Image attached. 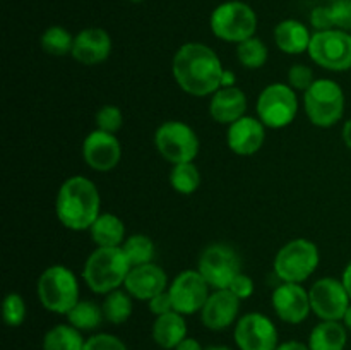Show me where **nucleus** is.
Here are the masks:
<instances>
[{"instance_id": "8fccbe9b", "label": "nucleus", "mask_w": 351, "mask_h": 350, "mask_svg": "<svg viewBox=\"0 0 351 350\" xmlns=\"http://www.w3.org/2000/svg\"><path fill=\"white\" fill-rule=\"evenodd\" d=\"M329 2H332V0H329Z\"/></svg>"}, {"instance_id": "6ab92c4d", "label": "nucleus", "mask_w": 351, "mask_h": 350, "mask_svg": "<svg viewBox=\"0 0 351 350\" xmlns=\"http://www.w3.org/2000/svg\"><path fill=\"white\" fill-rule=\"evenodd\" d=\"M112 54V36L103 27H86L74 36L72 57L82 65H98Z\"/></svg>"}, {"instance_id": "f704fd0d", "label": "nucleus", "mask_w": 351, "mask_h": 350, "mask_svg": "<svg viewBox=\"0 0 351 350\" xmlns=\"http://www.w3.org/2000/svg\"><path fill=\"white\" fill-rule=\"evenodd\" d=\"M315 82V75L312 67L305 64H293L288 71V84L295 89V91H307L312 84Z\"/></svg>"}, {"instance_id": "49530a36", "label": "nucleus", "mask_w": 351, "mask_h": 350, "mask_svg": "<svg viewBox=\"0 0 351 350\" xmlns=\"http://www.w3.org/2000/svg\"><path fill=\"white\" fill-rule=\"evenodd\" d=\"M343 325L346 326V329H348V331H351V304H350L348 311H346L345 318H343Z\"/></svg>"}, {"instance_id": "f03ea898", "label": "nucleus", "mask_w": 351, "mask_h": 350, "mask_svg": "<svg viewBox=\"0 0 351 350\" xmlns=\"http://www.w3.org/2000/svg\"><path fill=\"white\" fill-rule=\"evenodd\" d=\"M55 215L69 230H89L101 215V196L95 182L82 175L64 180L55 199Z\"/></svg>"}, {"instance_id": "bb28decb", "label": "nucleus", "mask_w": 351, "mask_h": 350, "mask_svg": "<svg viewBox=\"0 0 351 350\" xmlns=\"http://www.w3.org/2000/svg\"><path fill=\"white\" fill-rule=\"evenodd\" d=\"M65 316L69 319V325L77 328L79 331H93V329L99 328L105 319L101 305L88 301V299H81Z\"/></svg>"}, {"instance_id": "b1692460", "label": "nucleus", "mask_w": 351, "mask_h": 350, "mask_svg": "<svg viewBox=\"0 0 351 350\" xmlns=\"http://www.w3.org/2000/svg\"><path fill=\"white\" fill-rule=\"evenodd\" d=\"M89 235L98 247H122L125 242V223L113 213H101L89 229Z\"/></svg>"}, {"instance_id": "412c9836", "label": "nucleus", "mask_w": 351, "mask_h": 350, "mask_svg": "<svg viewBox=\"0 0 351 350\" xmlns=\"http://www.w3.org/2000/svg\"><path fill=\"white\" fill-rule=\"evenodd\" d=\"M247 112V96L240 88H219L209 102V115L215 122L230 124L242 119Z\"/></svg>"}, {"instance_id": "4468645a", "label": "nucleus", "mask_w": 351, "mask_h": 350, "mask_svg": "<svg viewBox=\"0 0 351 350\" xmlns=\"http://www.w3.org/2000/svg\"><path fill=\"white\" fill-rule=\"evenodd\" d=\"M235 343L240 350H276L278 329L267 316L261 312H247L237 321Z\"/></svg>"}, {"instance_id": "c9c22d12", "label": "nucleus", "mask_w": 351, "mask_h": 350, "mask_svg": "<svg viewBox=\"0 0 351 350\" xmlns=\"http://www.w3.org/2000/svg\"><path fill=\"white\" fill-rule=\"evenodd\" d=\"M329 12L335 30L351 33V0H332L329 3Z\"/></svg>"}, {"instance_id": "7c9ffc66", "label": "nucleus", "mask_w": 351, "mask_h": 350, "mask_svg": "<svg viewBox=\"0 0 351 350\" xmlns=\"http://www.w3.org/2000/svg\"><path fill=\"white\" fill-rule=\"evenodd\" d=\"M170 184L178 194H194L201 185V172L195 167L194 161L173 165L170 172Z\"/></svg>"}, {"instance_id": "2eb2a0df", "label": "nucleus", "mask_w": 351, "mask_h": 350, "mask_svg": "<svg viewBox=\"0 0 351 350\" xmlns=\"http://www.w3.org/2000/svg\"><path fill=\"white\" fill-rule=\"evenodd\" d=\"M82 158L95 172H110L120 163L122 144L115 134L95 129L82 143Z\"/></svg>"}, {"instance_id": "4c0bfd02", "label": "nucleus", "mask_w": 351, "mask_h": 350, "mask_svg": "<svg viewBox=\"0 0 351 350\" xmlns=\"http://www.w3.org/2000/svg\"><path fill=\"white\" fill-rule=\"evenodd\" d=\"M254 288H256V285H254L252 278L245 273H239L235 278H233L232 283H230L228 290H232L240 301H245V299L252 297Z\"/></svg>"}, {"instance_id": "c03bdc74", "label": "nucleus", "mask_w": 351, "mask_h": 350, "mask_svg": "<svg viewBox=\"0 0 351 350\" xmlns=\"http://www.w3.org/2000/svg\"><path fill=\"white\" fill-rule=\"evenodd\" d=\"M341 281H343V285H345L346 292H348V295H350V299H351V263L346 264L345 271H343Z\"/></svg>"}, {"instance_id": "72a5a7b5", "label": "nucleus", "mask_w": 351, "mask_h": 350, "mask_svg": "<svg viewBox=\"0 0 351 350\" xmlns=\"http://www.w3.org/2000/svg\"><path fill=\"white\" fill-rule=\"evenodd\" d=\"M96 129L117 134L123 126V113L117 105H103L95 115Z\"/></svg>"}, {"instance_id": "a211bd4d", "label": "nucleus", "mask_w": 351, "mask_h": 350, "mask_svg": "<svg viewBox=\"0 0 351 350\" xmlns=\"http://www.w3.org/2000/svg\"><path fill=\"white\" fill-rule=\"evenodd\" d=\"M266 141V126L257 117L243 115L230 124L226 130V144L239 156H252Z\"/></svg>"}, {"instance_id": "dca6fc26", "label": "nucleus", "mask_w": 351, "mask_h": 350, "mask_svg": "<svg viewBox=\"0 0 351 350\" xmlns=\"http://www.w3.org/2000/svg\"><path fill=\"white\" fill-rule=\"evenodd\" d=\"M271 304L278 318L290 325H300L312 312L308 290H305L302 283L281 281L271 295Z\"/></svg>"}, {"instance_id": "7ed1b4c3", "label": "nucleus", "mask_w": 351, "mask_h": 350, "mask_svg": "<svg viewBox=\"0 0 351 350\" xmlns=\"http://www.w3.org/2000/svg\"><path fill=\"white\" fill-rule=\"evenodd\" d=\"M132 270L122 247H96L86 259L82 278L91 292L106 295L125 283Z\"/></svg>"}, {"instance_id": "79ce46f5", "label": "nucleus", "mask_w": 351, "mask_h": 350, "mask_svg": "<svg viewBox=\"0 0 351 350\" xmlns=\"http://www.w3.org/2000/svg\"><path fill=\"white\" fill-rule=\"evenodd\" d=\"M276 350H311V349H308V345H305V343L297 342V340H290V342L280 343Z\"/></svg>"}, {"instance_id": "f257e3e1", "label": "nucleus", "mask_w": 351, "mask_h": 350, "mask_svg": "<svg viewBox=\"0 0 351 350\" xmlns=\"http://www.w3.org/2000/svg\"><path fill=\"white\" fill-rule=\"evenodd\" d=\"M223 71L216 51L197 41L182 45L171 60V74L178 88L197 98L213 96L221 88Z\"/></svg>"}, {"instance_id": "ea45409f", "label": "nucleus", "mask_w": 351, "mask_h": 350, "mask_svg": "<svg viewBox=\"0 0 351 350\" xmlns=\"http://www.w3.org/2000/svg\"><path fill=\"white\" fill-rule=\"evenodd\" d=\"M147 307H149L151 314L154 316H161V314H167V312L175 311L173 309V302H171L170 294L168 290L161 292V294L154 295L151 301H147Z\"/></svg>"}, {"instance_id": "aec40b11", "label": "nucleus", "mask_w": 351, "mask_h": 350, "mask_svg": "<svg viewBox=\"0 0 351 350\" xmlns=\"http://www.w3.org/2000/svg\"><path fill=\"white\" fill-rule=\"evenodd\" d=\"M123 288L137 301H151L154 295L168 290V277L156 263L132 266Z\"/></svg>"}, {"instance_id": "58836bf2", "label": "nucleus", "mask_w": 351, "mask_h": 350, "mask_svg": "<svg viewBox=\"0 0 351 350\" xmlns=\"http://www.w3.org/2000/svg\"><path fill=\"white\" fill-rule=\"evenodd\" d=\"M311 24L315 31L335 30V26H332L331 12H329V5H319L315 7V9H312Z\"/></svg>"}, {"instance_id": "423d86ee", "label": "nucleus", "mask_w": 351, "mask_h": 350, "mask_svg": "<svg viewBox=\"0 0 351 350\" xmlns=\"http://www.w3.org/2000/svg\"><path fill=\"white\" fill-rule=\"evenodd\" d=\"M345 91L332 79H315L304 93V108L308 120L317 127H332L345 113Z\"/></svg>"}, {"instance_id": "37998d69", "label": "nucleus", "mask_w": 351, "mask_h": 350, "mask_svg": "<svg viewBox=\"0 0 351 350\" xmlns=\"http://www.w3.org/2000/svg\"><path fill=\"white\" fill-rule=\"evenodd\" d=\"M235 86V72L225 69L221 75V88H233Z\"/></svg>"}, {"instance_id": "c756f323", "label": "nucleus", "mask_w": 351, "mask_h": 350, "mask_svg": "<svg viewBox=\"0 0 351 350\" xmlns=\"http://www.w3.org/2000/svg\"><path fill=\"white\" fill-rule=\"evenodd\" d=\"M122 249L132 266L153 263L154 254H156V246H154L153 239L144 233H134V235L127 237L125 242L122 244Z\"/></svg>"}, {"instance_id": "473e14b6", "label": "nucleus", "mask_w": 351, "mask_h": 350, "mask_svg": "<svg viewBox=\"0 0 351 350\" xmlns=\"http://www.w3.org/2000/svg\"><path fill=\"white\" fill-rule=\"evenodd\" d=\"M2 314H3V321H5L9 326H12V328H17V326L23 325L27 314V307L23 295L16 294V292L7 294L2 304Z\"/></svg>"}, {"instance_id": "1a4fd4ad", "label": "nucleus", "mask_w": 351, "mask_h": 350, "mask_svg": "<svg viewBox=\"0 0 351 350\" xmlns=\"http://www.w3.org/2000/svg\"><path fill=\"white\" fill-rule=\"evenodd\" d=\"M158 153L171 165L194 161L199 154V137L189 124L182 120H167L154 132Z\"/></svg>"}, {"instance_id": "a19ab883", "label": "nucleus", "mask_w": 351, "mask_h": 350, "mask_svg": "<svg viewBox=\"0 0 351 350\" xmlns=\"http://www.w3.org/2000/svg\"><path fill=\"white\" fill-rule=\"evenodd\" d=\"M175 350H206V349H202V345L197 342V340L189 338V336H187L184 342L178 343L177 349H175Z\"/></svg>"}, {"instance_id": "393cba45", "label": "nucleus", "mask_w": 351, "mask_h": 350, "mask_svg": "<svg viewBox=\"0 0 351 350\" xmlns=\"http://www.w3.org/2000/svg\"><path fill=\"white\" fill-rule=\"evenodd\" d=\"M348 329L341 321H321L308 336L311 350H345Z\"/></svg>"}, {"instance_id": "5701e85b", "label": "nucleus", "mask_w": 351, "mask_h": 350, "mask_svg": "<svg viewBox=\"0 0 351 350\" xmlns=\"http://www.w3.org/2000/svg\"><path fill=\"white\" fill-rule=\"evenodd\" d=\"M153 340L165 350H175L178 343L187 338V323L184 314L170 311L167 314L156 316L153 323Z\"/></svg>"}, {"instance_id": "9d476101", "label": "nucleus", "mask_w": 351, "mask_h": 350, "mask_svg": "<svg viewBox=\"0 0 351 350\" xmlns=\"http://www.w3.org/2000/svg\"><path fill=\"white\" fill-rule=\"evenodd\" d=\"M308 57L322 69L345 72L351 69V33L341 30L315 31L312 34Z\"/></svg>"}, {"instance_id": "e433bc0d", "label": "nucleus", "mask_w": 351, "mask_h": 350, "mask_svg": "<svg viewBox=\"0 0 351 350\" xmlns=\"http://www.w3.org/2000/svg\"><path fill=\"white\" fill-rule=\"evenodd\" d=\"M82 350H129L125 343L115 335L110 333H96V335L89 336L84 343Z\"/></svg>"}, {"instance_id": "0eeeda50", "label": "nucleus", "mask_w": 351, "mask_h": 350, "mask_svg": "<svg viewBox=\"0 0 351 350\" xmlns=\"http://www.w3.org/2000/svg\"><path fill=\"white\" fill-rule=\"evenodd\" d=\"M321 254L319 247L308 239H293L285 244L274 257V273L281 281L304 283L317 270Z\"/></svg>"}, {"instance_id": "9b49d317", "label": "nucleus", "mask_w": 351, "mask_h": 350, "mask_svg": "<svg viewBox=\"0 0 351 350\" xmlns=\"http://www.w3.org/2000/svg\"><path fill=\"white\" fill-rule=\"evenodd\" d=\"M197 271L213 290L228 288L233 278L242 273V259L228 244H211L201 253Z\"/></svg>"}, {"instance_id": "a18cd8bd", "label": "nucleus", "mask_w": 351, "mask_h": 350, "mask_svg": "<svg viewBox=\"0 0 351 350\" xmlns=\"http://www.w3.org/2000/svg\"><path fill=\"white\" fill-rule=\"evenodd\" d=\"M343 143L346 144L348 150H351V119L346 120L345 126H343Z\"/></svg>"}, {"instance_id": "4be33fe9", "label": "nucleus", "mask_w": 351, "mask_h": 350, "mask_svg": "<svg viewBox=\"0 0 351 350\" xmlns=\"http://www.w3.org/2000/svg\"><path fill=\"white\" fill-rule=\"evenodd\" d=\"M311 40V31L298 19H283L274 27V43L287 55H300L308 51Z\"/></svg>"}, {"instance_id": "09e8293b", "label": "nucleus", "mask_w": 351, "mask_h": 350, "mask_svg": "<svg viewBox=\"0 0 351 350\" xmlns=\"http://www.w3.org/2000/svg\"><path fill=\"white\" fill-rule=\"evenodd\" d=\"M130 2H134V3H139V2H144V0H130Z\"/></svg>"}, {"instance_id": "a878e982", "label": "nucleus", "mask_w": 351, "mask_h": 350, "mask_svg": "<svg viewBox=\"0 0 351 350\" xmlns=\"http://www.w3.org/2000/svg\"><path fill=\"white\" fill-rule=\"evenodd\" d=\"M86 340L72 325H57L43 336V350H82Z\"/></svg>"}, {"instance_id": "6e6552de", "label": "nucleus", "mask_w": 351, "mask_h": 350, "mask_svg": "<svg viewBox=\"0 0 351 350\" xmlns=\"http://www.w3.org/2000/svg\"><path fill=\"white\" fill-rule=\"evenodd\" d=\"M257 119L269 129L290 126L298 113L297 91L285 82H273L261 91L256 103Z\"/></svg>"}, {"instance_id": "39448f33", "label": "nucleus", "mask_w": 351, "mask_h": 350, "mask_svg": "<svg viewBox=\"0 0 351 350\" xmlns=\"http://www.w3.org/2000/svg\"><path fill=\"white\" fill-rule=\"evenodd\" d=\"M213 34L226 43H242L256 36L257 14L242 0H228L213 10L209 19Z\"/></svg>"}, {"instance_id": "cd10ccee", "label": "nucleus", "mask_w": 351, "mask_h": 350, "mask_svg": "<svg viewBox=\"0 0 351 350\" xmlns=\"http://www.w3.org/2000/svg\"><path fill=\"white\" fill-rule=\"evenodd\" d=\"M132 295L127 290H122V288H117V290L106 294L105 301L101 304L106 321L112 323V325H122V323H125L132 316Z\"/></svg>"}, {"instance_id": "2f4dec72", "label": "nucleus", "mask_w": 351, "mask_h": 350, "mask_svg": "<svg viewBox=\"0 0 351 350\" xmlns=\"http://www.w3.org/2000/svg\"><path fill=\"white\" fill-rule=\"evenodd\" d=\"M267 57H269V51H267L266 43L257 36H252L237 45V58H239L240 65H243L245 69L256 71V69L264 67Z\"/></svg>"}, {"instance_id": "de8ad7c7", "label": "nucleus", "mask_w": 351, "mask_h": 350, "mask_svg": "<svg viewBox=\"0 0 351 350\" xmlns=\"http://www.w3.org/2000/svg\"><path fill=\"white\" fill-rule=\"evenodd\" d=\"M206 350H233V349H230V347H226V345H211V347H208Z\"/></svg>"}, {"instance_id": "20e7f679", "label": "nucleus", "mask_w": 351, "mask_h": 350, "mask_svg": "<svg viewBox=\"0 0 351 350\" xmlns=\"http://www.w3.org/2000/svg\"><path fill=\"white\" fill-rule=\"evenodd\" d=\"M36 294L41 305L55 314H67L79 301V281L71 268L64 264L48 266L40 275Z\"/></svg>"}, {"instance_id": "f8f14e48", "label": "nucleus", "mask_w": 351, "mask_h": 350, "mask_svg": "<svg viewBox=\"0 0 351 350\" xmlns=\"http://www.w3.org/2000/svg\"><path fill=\"white\" fill-rule=\"evenodd\" d=\"M308 297L312 312L321 321H343L351 304L343 281L331 277L315 281L308 290Z\"/></svg>"}, {"instance_id": "f3484780", "label": "nucleus", "mask_w": 351, "mask_h": 350, "mask_svg": "<svg viewBox=\"0 0 351 350\" xmlns=\"http://www.w3.org/2000/svg\"><path fill=\"white\" fill-rule=\"evenodd\" d=\"M240 299L228 288L211 292L201 309L202 325L213 331H223L237 321L240 312Z\"/></svg>"}, {"instance_id": "c85d7f7f", "label": "nucleus", "mask_w": 351, "mask_h": 350, "mask_svg": "<svg viewBox=\"0 0 351 350\" xmlns=\"http://www.w3.org/2000/svg\"><path fill=\"white\" fill-rule=\"evenodd\" d=\"M40 45L48 55L53 57H65L72 54L74 47V36L71 31L65 30L64 26H50L43 31L40 38Z\"/></svg>"}, {"instance_id": "ddd939ff", "label": "nucleus", "mask_w": 351, "mask_h": 350, "mask_svg": "<svg viewBox=\"0 0 351 350\" xmlns=\"http://www.w3.org/2000/svg\"><path fill=\"white\" fill-rule=\"evenodd\" d=\"M209 290L211 287L197 270L182 271L168 285V294L173 302V309L184 316L201 312L206 301L211 295Z\"/></svg>"}]
</instances>
